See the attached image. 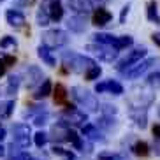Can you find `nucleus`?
<instances>
[{
	"label": "nucleus",
	"mask_w": 160,
	"mask_h": 160,
	"mask_svg": "<svg viewBox=\"0 0 160 160\" xmlns=\"http://www.w3.org/2000/svg\"><path fill=\"white\" fill-rule=\"evenodd\" d=\"M27 160H39V158H33V157H28Z\"/></svg>",
	"instance_id": "obj_47"
},
{
	"label": "nucleus",
	"mask_w": 160,
	"mask_h": 160,
	"mask_svg": "<svg viewBox=\"0 0 160 160\" xmlns=\"http://www.w3.org/2000/svg\"><path fill=\"white\" fill-rule=\"evenodd\" d=\"M0 62H2L5 67H12L16 63V57L14 55H5V53H2V55H0Z\"/></svg>",
	"instance_id": "obj_36"
},
{
	"label": "nucleus",
	"mask_w": 160,
	"mask_h": 160,
	"mask_svg": "<svg viewBox=\"0 0 160 160\" xmlns=\"http://www.w3.org/2000/svg\"><path fill=\"white\" fill-rule=\"evenodd\" d=\"M151 132H153V137H155V139H160V123H157V125H153V128H151Z\"/></svg>",
	"instance_id": "obj_42"
},
{
	"label": "nucleus",
	"mask_w": 160,
	"mask_h": 160,
	"mask_svg": "<svg viewBox=\"0 0 160 160\" xmlns=\"http://www.w3.org/2000/svg\"><path fill=\"white\" fill-rule=\"evenodd\" d=\"M153 42L157 46H160V33H153Z\"/></svg>",
	"instance_id": "obj_44"
},
{
	"label": "nucleus",
	"mask_w": 160,
	"mask_h": 160,
	"mask_svg": "<svg viewBox=\"0 0 160 160\" xmlns=\"http://www.w3.org/2000/svg\"><path fill=\"white\" fill-rule=\"evenodd\" d=\"M16 46H18V41H16V37H12V35H4V37L0 39V49L16 48Z\"/></svg>",
	"instance_id": "obj_33"
},
{
	"label": "nucleus",
	"mask_w": 160,
	"mask_h": 160,
	"mask_svg": "<svg viewBox=\"0 0 160 160\" xmlns=\"http://www.w3.org/2000/svg\"><path fill=\"white\" fill-rule=\"evenodd\" d=\"M116 120H113V116H108V114H104L102 118L99 120V125L100 128H104V130H113V128H116Z\"/></svg>",
	"instance_id": "obj_28"
},
{
	"label": "nucleus",
	"mask_w": 160,
	"mask_h": 160,
	"mask_svg": "<svg viewBox=\"0 0 160 160\" xmlns=\"http://www.w3.org/2000/svg\"><path fill=\"white\" fill-rule=\"evenodd\" d=\"M51 151L55 153V155H60V157H67V158H74V155H72V151H67V150H63L62 146H53L51 148Z\"/></svg>",
	"instance_id": "obj_35"
},
{
	"label": "nucleus",
	"mask_w": 160,
	"mask_h": 160,
	"mask_svg": "<svg viewBox=\"0 0 160 160\" xmlns=\"http://www.w3.org/2000/svg\"><path fill=\"white\" fill-rule=\"evenodd\" d=\"M32 120H33V125H35V127H44V125L48 123V120H49V113L44 109V111H41V113L35 114Z\"/></svg>",
	"instance_id": "obj_30"
},
{
	"label": "nucleus",
	"mask_w": 160,
	"mask_h": 160,
	"mask_svg": "<svg viewBox=\"0 0 160 160\" xmlns=\"http://www.w3.org/2000/svg\"><path fill=\"white\" fill-rule=\"evenodd\" d=\"M111 19H113V14H111V12H109L108 9H104V7H99V9H95L92 21H93L95 27H104V25H108L109 21H111Z\"/></svg>",
	"instance_id": "obj_19"
},
{
	"label": "nucleus",
	"mask_w": 160,
	"mask_h": 160,
	"mask_svg": "<svg viewBox=\"0 0 160 160\" xmlns=\"http://www.w3.org/2000/svg\"><path fill=\"white\" fill-rule=\"evenodd\" d=\"M48 11H49L51 21H60V19L63 18V7H62L60 0H51V4H49Z\"/></svg>",
	"instance_id": "obj_21"
},
{
	"label": "nucleus",
	"mask_w": 160,
	"mask_h": 160,
	"mask_svg": "<svg viewBox=\"0 0 160 160\" xmlns=\"http://www.w3.org/2000/svg\"><path fill=\"white\" fill-rule=\"evenodd\" d=\"M146 14H148V19H150V21H153V23H160V16H158V12H157V4L155 2H150V4H148Z\"/></svg>",
	"instance_id": "obj_31"
},
{
	"label": "nucleus",
	"mask_w": 160,
	"mask_h": 160,
	"mask_svg": "<svg viewBox=\"0 0 160 160\" xmlns=\"http://www.w3.org/2000/svg\"><path fill=\"white\" fill-rule=\"evenodd\" d=\"M81 130H83V137H86V139H88V141H92V142H95V141L104 142V141H106L104 134L99 130V125H93V123H85V125L81 127Z\"/></svg>",
	"instance_id": "obj_15"
},
{
	"label": "nucleus",
	"mask_w": 160,
	"mask_h": 160,
	"mask_svg": "<svg viewBox=\"0 0 160 160\" xmlns=\"http://www.w3.org/2000/svg\"><path fill=\"white\" fill-rule=\"evenodd\" d=\"M51 90H53L51 81H49V79H44L42 83L39 85V88L35 90V93H33V99H37V100H41V99H46L48 95L51 93Z\"/></svg>",
	"instance_id": "obj_22"
},
{
	"label": "nucleus",
	"mask_w": 160,
	"mask_h": 160,
	"mask_svg": "<svg viewBox=\"0 0 160 160\" xmlns=\"http://www.w3.org/2000/svg\"><path fill=\"white\" fill-rule=\"evenodd\" d=\"M157 62H158V58H146V60L137 62V63L130 65L127 71H123V74H125V78H128V79H137V78H141L146 71H150L151 67H153V63H157Z\"/></svg>",
	"instance_id": "obj_8"
},
{
	"label": "nucleus",
	"mask_w": 160,
	"mask_h": 160,
	"mask_svg": "<svg viewBox=\"0 0 160 160\" xmlns=\"http://www.w3.org/2000/svg\"><path fill=\"white\" fill-rule=\"evenodd\" d=\"M134 42V39L130 35H122V37H118V49H125V48L132 46Z\"/></svg>",
	"instance_id": "obj_34"
},
{
	"label": "nucleus",
	"mask_w": 160,
	"mask_h": 160,
	"mask_svg": "<svg viewBox=\"0 0 160 160\" xmlns=\"http://www.w3.org/2000/svg\"><path fill=\"white\" fill-rule=\"evenodd\" d=\"M151 151H153L157 157H160V139H155V142L151 146Z\"/></svg>",
	"instance_id": "obj_40"
},
{
	"label": "nucleus",
	"mask_w": 160,
	"mask_h": 160,
	"mask_svg": "<svg viewBox=\"0 0 160 160\" xmlns=\"http://www.w3.org/2000/svg\"><path fill=\"white\" fill-rule=\"evenodd\" d=\"M62 63L65 67V71L74 72V74H81V72H86L92 65H95L93 58L85 57V55H79V53H72L67 51L62 55Z\"/></svg>",
	"instance_id": "obj_1"
},
{
	"label": "nucleus",
	"mask_w": 160,
	"mask_h": 160,
	"mask_svg": "<svg viewBox=\"0 0 160 160\" xmlns=\"http://www.w3.org/2000/svg\"><path fill=\"white\" fill-rule=\"evenodd\" d=\"M62 118L72 127H83L86 123V120H88V114H86V111H81V109L74 108V106H67L62 111Z\"/></svg>",
	"instance_id": "obj_7"
},
{
	"label": "nucleus",
	"mask_w": 160,
	"mask_h": 160,
	"mask_svg": "<svg viewBox=\"0 0 160 160\" xmlns=\"http://www.w3.org/2000/svg\"><path fill=\"white\" fill-rule=\"evenodd\" d=\"M102 4H106V0H69L67 5L69 9L76 14H88L90 11L93 9H99L102 7Z\"/></svg>",
	"instance_id": "obj_6"
},
{
	"label": "nucleus",
	"mask_w": 160,
	"mask_h": 160,
	"mask_svg": "<svg viewBox=\"0 0 160 160\" xmlns=\"http://www.w3.org/2000/svg\"><path fill=\"white\" fill-rule=\"evenodd\" d=\"M69 132H71V125L62 118L60 122H57L51 127L49 137H51L53 141H57V142H63V141H69Z\"/></svg>",
	"instance_id": "obj_11"
},
{
	"label": "nucleus",
	"mask_w": 160,
	"mask_h": 160,
	"mask_svg": "<svg viewBox=\"0 0 160 160\" xmlns=\"http://www.w3.org/2000/svg\"><path fill=\"white\" fill-rule=\"evenodd\" d=\"M95 42H100V44H109V46H114L118 48V37L116 35H111V33H95L93 35Z\"/></svg>",
	"instance_id": "obj_24"
},
{
	"label": "nucleus",
	"mask_w": 160,
	"mask_h": 160,
	"mask_svg": "<svg viewBox=\"0 0 160 160\" xmlns=\"http://www.w3.org/2000/svg\"><path fill=\"white\" fill-rule=\"evenodd\" d=\"M35 21H37L39 27H48V25H49V21H51V16H49V11H48L44 5H41V7L37 9Z\"/></svg>",
	"instance_id": "obj_25"
},
{
	"label": "nucleus",
	"mask_w": 160,
	"mask_h": 160,
	"mask_svg": "<svg viewBox=\"0 0 160 160\" xmlns=\"http://www.w3.org/2000/svg\"><path fill=\"white\" fill-rule=\"evenodd\" d=\"M28 157L30 155L27 153V148H21L14 141L5 148V160H27Z\"/></svg>",
	"instance_id": "obj_13"
},
{
	"label": "nucleus",
	"mask_w": 160,
	"mask_h": 160,
	"mask_svg": "<svg viewBox=\"0 0 160 160\" xmlns=\"http://www.w3.org/2000/svg\"><path fill=\"white\" fill-rule=\"evenodd\" d=\"M2 157H5V148L0 144V158H2Z\"/></svg>",
	"instance_id": "obj_46"
},
{
	"label": "nucleus",
	"mask_w": 160,
	"mask_h": 160,
	"mask_svg": "<svg viewBox=\"0 0 160 160\" xmlns=\"http://www.w3.org/2000/svg\"><path fill=\"white\" fill-rule=\"evenodd\" d=\"M86 51H90L95 57H99V60H102V62H113L118 57L120 49L114 46H109V44L95 42V44H88L86 46Z\"/></svg>",
	"instance_id": "obj_5"
},
{
	"label": "nucleus",
	"mask_w": 160,
	"mask_h": 160,
	"mask_svg": "<svg viewBox=\"0 0 160 160\" xmlns=\"http://www.w3.org/2000/svg\"><path fill=\"white\" fill-rule=\"evenodd\" d=\"M146 57V48H136V49H132V51L127 53V57L122 58L120 60V63H118V71L123 72L127 71L130 65H134V63H137V62H141V58Z\"/></svg>",
	"instance_id": "obj_9"
},
{
	"label": "nucleus",
	"mask_w": 160,
	"mask_h": 160,
	"mask_svg": "<svg viewBox=\"0 0 160 160\" xmlns=\"http://www.w3.org/2000/svg\"><path fill=\"white\" fill-rule=\"evenodd\" d=\"M148 85L151 86V88H160V71H157L155 74H151L150 78H148Z\"/></svg>",
	"instance_id": "obj_37"
},
{
	"label": "nucleus",
	"mask_w": 160,
	"mask_h": 160,
	"mask_svg": "<svg viewBox=\"0 0 160 160\" xmlns=\"http://www.w3.org/2000/svg\"><path fill=\"white\" fill-rule=\"evenodd\" d=\"M100 109H102V113L108 114V116H113V114H116V111H118L114 106H109V104H106V106H104V108H100Z\"/></svg>",
	"instance_id": "obj_39"
},
{
	"label": "nucleus",
	"mask_w": 160,
	"mask_h": 160,
	"mask_svg": "<svg viewBox=\"0 0 160 160\" xmlns=\"http://www.w3.org/2000/svg\"><path fill=\"white\" fill-rule=\"evenodd\" d=\"M132 151H134V155H137V157H146L150 153V146L146 144L144 141H137L136 144L132 146Z\"/></svg>",
	"instance_id": "obj_27"
},
{
	"label": "nucleus",
	"mask_w": 160,
	"mask_h": 160,
	"mask_svg": "<svg viewBox=\"0 0 160 160\" xmlns=\"http://www.w3.org/2000/svg\"><path fill=\"white\" fill-rule=\"evenodd\" d=\"M128 9H130L128 5H125V7L122 9V14H120V23H125V18H127V14H128Z\"/></svg>",
	"instance_id": "obj_41"
},
{
	"label": "nucleus",
	"mask_w": 160,
	"mask_h": 160,
	"mask_svg": "<svg viewBox=\"0 0 160 160\" xmlns=\"http://www.w3.org/2000/svg\"><path fill=\"white\" fill-rule=\"evenodd\" d=\"M41 41H42L44 46L55 49V48H62L69 42V33L62 28H51V30H46L41 35Z\"/></svg>",
	"instance_id": "obj_4"
},
{
	"label": "nucleus",
	"mask_w": 160,
	"mask_h": 160,
	"mask_svg": "<svg viewBox=\"0 0 160 160\" xmlns=\"http://www.w3.org/2000/svg\"><path fill=\"white\" fill-rule=\"evenodd\" d=\"M67 28L71 30V32H76V33H83L86 30V18L85 14H76L71 16V18L67 19Z\"/></svg>",
	"instance_id": "obj_17"
},
{
	"label": "nucleus",
	"mask_w": 160,
	"mask_h": 160,
	"mask_svg": "<svg viewBox=\"0 0 160 160\" xmlns=\"http://www.w3.org/2000/svg\"><path fill=\"white\" fill-rule=\"evenodd\" d=\"M23 78H25V86L32 90V88H35L37 85L42 83L44 74H42V71H41L37 65H28L23 71Z\"/></svg>",
	"instance_id": "obj_10"
},
{
	"label": "nucleus",
	"mask_w": 160,
	"mask_h": 160,
	"mask_svg": "<svg viewBox=\"0 0 160 160\" xmlns=\"http://www.w3.org/2000/svg\"><path fill=\"white\" fill-rule=\"evenodd\" d=\"M0 97H2V90H0Z\"/></svg>",
	"instance_id": "obj_49"
},
{
	"label": "nucleus",
	"mask_w": 160,
	"mask_h": 160,
	"mask_svg": "<svg viewBox=\"0 0 160 160\" xmlns=\"http://www.w3.org/2000/svg\"><path fill=\"white\" fill-rule=\"evenodd\" d=\"M5 71H7V67H5L4 63H2V62H0V78H2V76L5 74Z\"/></svg>",
	"instance_id": "obj_45"
},
{
	"label": "nucleus",
	"mask_w": 160,
	"mask_h": 160,
	"mask_svg": "<svg viewBox=\"0 0 160 160\" xmlns=\"http://www.w3.org/2000/svg\"><path fill=\"white\" fill-rule=\"evenodd\" d=\"M37 57L41 58V60L46 63V65H49V67H55V65H57V58L53 57L51 48L44 46V44H41V46L37 48Z\"/></svg>",
	"instance_id": "obj_20"
},
{
	"label": "nucleus",
	"mask_w": 160,
	"mask_h": 160,
	"mask_svg": "<svg viewBox=\"0 0 160 160\" xmlns=\"http://www.w3.org/2000/svg\"><path fill=\"white\" fill-rule=\"evenodd\" d=\"M5 137H7V130H5V127L2 125V123H0V142L4 141Z\"/></svg>",
	"instance_id": "obj_43"
},
{
	"label": "nucleus",
	"mask_w": 160,
	"mask_h": 160,
	"mask_svg": "<svg viewBox=\"0 0 160 160\" xmlns=\"http://www.w3.org/2000/svg\"><path fill=\"white\" fill-rule=\"evenodd\" d=\"M11 132H12V141L16 144H19L21 148H27L28 150L30 144H32V128H30L28 123H23V122H18V123H12L11 127Z\"/></svg>",
	"instance_id": "obj_3"
},
{
	"label": "nucleus",
	"mask_w": 160,
	"mask_h": 160,
	"mask_svg": "<svg viewBox=\"0 0 160 160\" xmlns=\"http://www.w3.org/2000/svg\"><path fill=\"white\" fill-rule=\"evenodd\" d=\"M48 141H49V134H46V132L39 130L33 134V144L37 146V148H44Z\"/></svg>",
	"instance_id": "obj_29"
},
{
	"label": "nucleus",
	"mask_w": 160,
	"mask_h": 160,
	"mask_svg": "<svg viewBox=\"0 0 160 160\" xmlns=\"http://www.w3.org/2000/svg\"><path fill=\"white\" fill-rule=\"evenodd\" d=\"M21 81H23V78L19 74H11L7 79V85H5V95L16 97V93L19 92V86H21Z\"/></svg>",
	"instance_id": "obj_18"
},
{
	"label": "nucleus",
	"mask_w": 160,
	"mask_h": 160,
	"mask_svg": "<svg viewBox=\"0 0 160 160\" xmlns=\"http://www.w3.org/2000/svg\"><path fill=\"white\" fill-rule=\"evenodd\" d=\"M71 95H72V99L78 102V106L83 108L86 113H97L100 109V104H99V100H97V97H95L92 92L81 88V86H72Z\"/></svg>",
	"instance_id": "obj_2"
},
{
	"label": "nucleus",
	"mask_w": 160,
	"mask_h": 160,
	"mask_svg": "<svg viewBox=\"0 0 160 160\" xmlns=\"http://www.w3.org/2000/svg\"><path fill=\"white\" fill-rule=\"evenodd\" d=\"M5 21H7V25L9 27H12V28H21L25 25V14L21 12L19 9H7L5 11Z\"/></svg>",
	"instance_id": "obj_14"
},
{
	"label": "nucleus",
	"mask_w": 160,
	"mask_h": 160,
	"mask_svg": "<svg viewBox=\"0 0 160 160\" xmlns=\"http://www.w3.org/2000/svg\"><path fill=\"white\" fill-rule=\"evenodd\" d=\"M95 92L97 93H111V95H123V86L122 83H118L114 79H106V81H100L95 85Z\"/></svg>",
	"instance_id": "obj_12"
},
{
	"label": "nucleus",
	"mask_w": 160,
	"mask_h": 160,
	"mask_svg": "<svg viewBox=\"0 0 160 160\" xmlns=\"http://www.w3.org/2000/svg\"><path fill=\"white\" fill-rule=\"evenodd\" d=\"M14 108H16V104H14V100L12 99H9V100H0V118L2 120H7V118H11L12 116V113H14Z\"/></svg>",
	"instance_id": "obj_23"
},
{
	"label": "nucleus",
	"mask_w": 160,
	"mask_h": 160,
	"mask_svg": "<svg viewBox=\"0 0 160 160\" xmlns=\"http://www.w3.org/2000/svg\"><path fill=\"white\" fill-rule=\"evenodd\" d=\"M55 102L57 104H67V97H69V93H67V90L63 85H57L55 86Z\"/></svg>",
	"instance_id": "obj_26"
},
{
	"label": "nucleus",
	"mask_w": 160,
	"mask_h": 160,
	"mask_svg": "<svg viewBox=\"0 0 160 160\" xmlns=\"http://www.w3.org/2000/svg\"><path fill=\"white\" fill-rule=\"evenodd\" d=\"M130 118L139 128H146L148 125V108H130Z\"/></svg>",
	"instance_id": "obj_16"
},
{
	"label": "nucleus",
	"mask_w": 160,
	"mask_h": 160,
	"mask_svg": "<svg viewBox=\"0 0 160 160\" xmlns=\"http://www.w3.org/2000/svg\"><path fill=\"white\" fill-rule=\"evenodd\" d=\"M100 74H102V69L95 63V65H92L88 71L85 72V78H86V81H95V79H99Z\"/></svg>",
	"instance_id": "obj_32"
},
{
	"label": "nucleus",
	"mask_w": 160,
	"mask_h": 160,
	"mask_svg": "<svg viewBox=\"0 0 160 160\" xmlns=\"http://www.w3.org/2000/svg\"><path fill=\"white\" fill-rule=\"evenodd\" d=\"M99 160H123V158L120 155H116V153H100Z\"/></svg>",
	"instance_id": "obj_38"
},
{
	"label": "nucleus",
	"mask_w": 160,
	"mask_h": 160,
	"mask_svg": "<svg viewBox=\"0 0 160 160\" xmlns=\"http://www.w3.org/2000/svg\"><path fill=\"white\" fill-rule=\"evenodd\" d=\"M158 116H160V108H158Z\"/></svg>",
	"instance_id": "obj_48"
}]
</instances>
